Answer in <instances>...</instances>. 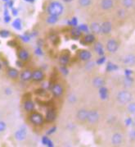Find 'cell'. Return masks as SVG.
Wrapping results in <instances>:
<instances>
[{"instance_id":"4dcf8cb0","label":"cell","mask_w":135,"mask_h":147,"mask_svg":"<svg viewBox=\"0 0 135 147\" xmlns=\"http://www.w3.org/2000/svg\"><path fill=\"white\" fill-rule=\"evenodd\" d=\"M128 111L132 114H135V103H129L128 105Z\"/></svg>"},{"instance_id":"f35d334b","label":"cell","mask_w":135,"mask_h":147,"mask_svg":"<svg viewBox=\"0 0 135 147\" xmlns=\"http://www.w3.org/2000/svg\"><path fill=\"white\" fill-rule=\"evenodd\" d=\"M129 136L132 140H135V129H133L129 132Z\"/></svg>"},{"instance_id":"f6af8a7d","label":"cell","mask_w":135,"mask_h":147,"mask_svg":"<svg viewBox=\"0 0 135 147\" xmlns=\"http://www.w3.org/2000/svg\"><path fill=\"white\" fill-rule=\"evenodd\" d=\"M36 53H37V54H43V53H42V50L40 49H38L36 50Z\"/></svg>"},{"instance_id":"8d00e7d4","label":"cell","mask_w":135,"mask_h":147,"mask_svg":"<svg viewBox=\"0 0 135 147\" xmlns=\"http://www.w3.org/2000/svg\"><path fill=\"white\" fill-rule=\"evenodd\" d=\"M71 25L73 26H77V25H78V21H77V18H73L71 19Z\"/></svg>"},{"instance_id":"836d02e7","label":"cell","mask_w":135,"mask_h":147,"mask_svg":"<svg viewBox=\"0 0 135 147\" xmlns=\"http://www.w3.org/2000/svg\"><path fill=\"white\" fill-rule=\"evenodd\" d=\"M80 30H81V31H85V32H88V26H86V25H80L79 26V27H78Z\"/></svg>"},{"instance_id":"b9f144b4","label":"cell","mask_w":135,"mask_h":147,"mask_svg":"<svg viewBox=\"0 0 135 147\" xmlns=\"http://www.w3.org/2000/svg\"><path fill=\"white\" fill-rule=\"evenodd\" d=\"M47 146H49V147H53V146H54V144H53V142L51 141L50 139H49V141H48V142H47Z\"/></svg>"},{"instance_id":"83f0119b","label":"cell","mask_w":135,"mask_h":147,"mask_svg":"<svg viewBox=\"0 0 135 147\" xmlns=\"http://www.w3.org/2000/svg\"><path fill=\"white\" fill-rule=\"evenodd\" d=\"M57 21H58V17H57V16L50 15V16L47 18V22L49 24H55Z\"/></svg>"},{"instance_id":"816d5d0a","label":"cell","mask_w":135,"mask_h":147,"mask_svg":"<svg viewBox=\"0 0 135 147\" xmlns=\"http://www.w3.org/2000/svg\"><path fill=\"white\" fill-rule=\"evenodd\" d=\"M5 1H6V0H5Z\"/></svg>"},{"instance_id":"ee69618b","label":"cell","mask_w":135,"mask_h":147,"mask_svg":"<svg viewBox=\"0 0 135 147\" xmlns=\"http://www.w3.org/2000/svg\"><path fill=\"white\" fill-rule=\"evenodd\" d=\"M5 93L7 94H12V90H10L9 88H7V89H5Z\"/></svg>"},{"instance_id":"30bf717a","label":"cell","mask_w":135,"mask_h":147,"mask_svg":"<svg viewBox=\"0 0 135 147\" xmlns=\"http://www.w3.org/2000/svg\"><path fill=\"white\" fill-rule=\"evenodd\" d=\"M123 63L126 66H134L135 65V55L134 54H127L124 57Z\"/></svg>"},{"instance_id":"44dd1931","label":"cell","mask_w":135,"mask_h":147,"mask_svg":"<svg viewBox=\"0 0 135 147\" xmlns=\"http://www.w3.org/2000/svg\"><path fill=\"white\" fill-rule=\"evenodd\" d=\"M21 77V80L24 82H28L32 77V71L29 70H25L22 71Z\"/></svg>"},{"instance_id":"74e56055","label":"cell","mask_w":135,"mask_h":147,"mask_svg":"<svg viewBox=\"0 0 135 147\" xmlns=\"http://www.w3.org/2000/svg\"><path fill=\"white\" fill-rule=\"evenodd\" d=\"M48 141H49V138L47 137V136H43V137L42 138V143H43L44 146H47Z\"/></svg>"},{"instance_id":"681fc988","label":"cell","mask_w":135,"mask_h":147,"mask_svg":"<svg viewBox=\"0 0 135 147\" xmlns=\"http://www.w3.org/2000/svg\"><path fill=\"white\" fill-rule=\"evenodd\" d=\"M133 123H134V126H135V119H134V122H133Z\"/></svg>"},{"instance_id":"3957f363","label":"cell","mask_w":135,"mask_h":147,"mask_svg":"<svg viewBox=\"0 0 135 147\" xmlns=\"http://www.w3.org/2000/svg\"><path fill=\"white\" fill-rule=\"evenodd\" d=\"M29 121L36 126H40L43 123L44 118L41 113L38 112H33L29 115Z\"/></svg>"},{"instance_id":"277c9868","label":"cell","mask_w":135,"mask_h":147,"mask_svg":"<svg viewBox=\"0 0 135 147\" xmlns=\"http://www.w3.org/2000/svg\"><path fill=\"white\" fill-rule=\"evenodd\" d=\"M118 49H119V44L116 40L111 39L106 43V49L109 53H116L118 50Z\"/></svg>"},{"instance_id":"d4e9b609","label":"cell","mask_w":135,"mask_h":147,"mask_svg":"<svg viewBox=\"0 0 135 147\" xmlns=\"http://www.w3.org/2000/svg\"><path fill=\"white\" fill-rule=\"evenodd\" d=\"M94 49L95 51L97 52V53H98L99 55H102L104 53V50H103V47H102V45L101 43H96L95 45H94Z\"/></svg>"},{"instance_id":"52a82bcc","label":"cell","mask_w":135,"mask_h":147,"mask_svg":"<svg viewBox=\"0 0 135 147\" xmlns=\"http://www.w3.org/2000/svg\"><path fill=\"white\" fill-rule=\"evenodd\" d=\"M27 136V131L25 127H21L15 132V139L18 141H22L25 140Z\"/></svg>"},{"instance_id":"603a6c76","label":"cell","mask_w":135,"mask_h":147,"mask_svg":"<svg viewBox=\"0 0 135 147\" xmlns=\"http://www.w3.org/2000/svg\"><path fill=\"white\" fill-rule=\"evenodd\" d=\"M95 41V36L93 34H88L84 36V44H92Z\"/></svg>"},{"instance_id":"ab89813d","label":"cell","mask_w":135,"mask_h":147,"mask_svg":"<svg viewBox=\"0 0 135 147\" xmlns=\"http://www.w3.org/2000/svg\"><path fill=\"white\" fill-rule=\"evenodd\" d=\"M56 130H57V127H53L52 128H50V129L47 131V135H51V134H53V132H55Z\"/></svg>"},{"instance_id":"6da1fadb","label":"cell","mask_w":135,"mask_h":147,"mask_svg":"<svg viewBox=\"0 0 135 147\" xmlns=\"http://www.w3.org/2000/svg\"><path fill=\"white\" fill-rule=\"evenodd\" d=\"M63 10H64L63 5L57 1L52 2L47 7V12L49 13V15L57 16V17L62 14Z\"/></svg>"},{"instance_id":"4fadbf2b","label":"cell","mask_w":135,"mask_h":147,"mask_svg":"<svg viewBox=\"0 0 135 147\" xmlns=\"http://www.w3.org/2000/svg\"><path fill=\"white\" fill-rule=\"evenodd\" d=\"M122 140H123V137L121 134L120 133H115L114 135L112 136V143L113 146H120L121 143H122Z\"/></svg>"},{"instance_id":"cb8c5ba5","label":"cell","mask_w":135,"mask_h":147,"mask_svg":"<svg viewBox=\"0 0 135 147\" xmlns=\"http://www.w3.org/2000/svg\"><path fill=\"white\" fill-rule=\"evenodd\" d=\"M99 94L102 100H106L107 98V88L105 86H102L99 88Z\"/></svg>"},{"instance_id":"7dc6e473","label":"cell","mask_w":135,"mask_h":147,"mask_svg":"<svg viewBox=\"0 0 135 147\" xmlns=\"http://www.w3.org/2000/svg\"><path fill=\"white\" fill-rule=\"evenodd\" d=\"M9 21H10V18H9V17L6 18V19H5V22H9Z\"/></svg>"},{"instance_id":"ffe728a7","label":"cell","mask_w":135,"mask_h":147,"mask_svg":"<svg viewBox=\"0 0 135 147\" xmlns=\"http://www.w3.org/2000/svg\"><path fill=\"white\" fill-rule=\"evenodd\" d=\"M70 61V54L69 53H63L59 58V63L62 66H65Z\"/></svg>"},{"instance_id":"d590c367","label":"cell","mask_w":135,"mask_h":147,"mask_svg":"<svg viewBox=\"0 0 135 147\" xmlns=\"http://www.w3.org/2000/svg\"><path fill=\"white\" fill-rule=\"evenodd\" d=\"M61 72L64 74V75H67L68 74V70H67V68L65 67V66H62V67H61Z\"/></svg>"},{"instance_id":"2e32d148","label":"cell","mask_w":135,"mask_h":147,"mask_svg":"<svg viewBox=\"0 0 135 147\" xmlns=\"http://www.w3.org/2000/svg\"><path fill=\"white\" fill-rule=\"evenodd\" d=\"M88 111L86 110V109H80V110H79L76 114L77 118L80 121H81V122L86 121L87 120V117H88Z\"/></svg>"},{"instance_id":"5b68a950","label":"cell","mask_w":135,"mask_h":147,"mask_svg":"<svg viewBox=\"0 0 135 147\" xmlns=\"http://www.w3.org/2000/svg\"><path fill=\"white\" fill-rule=\"evenodd\" d=\"M99 120V113L95 111V110H91L88 111V117H87V121L89 123L94 124L98 123Z\"/></svg>"},{"instance_id":"5bb4252c","label":"cell","mask_w":135,"mask_h":147,"mask_svg":"<svg viewBox=\"0 0 135 147\" xmlns=\"http://www.w3.org/2000/svg\"><path fill=\"white\" fill-rule=\"evenodd\" d=\"M18 58L22 62H27L29 59V53L26 49H21L18 52Z\"/></svg>"},{"instance_id":"60d3db41","label":"cell","mask_w":135,"mask_h":147,"mask_svg":"<svg viewBox=\"0 0 135 147\" xmlns=\"http://www.w3.org/2000/svg\"><path fill=\"white\" fill-rule=\"evenodd\" d=\"M105 61H106V58L105 57H102V58H101V59H99L97 61V63L98 65H101Z\"/></svg>"},{"instance_id":"ba28073f","label":"cell","mask_w":135,"mask_h":147,"mask_svg":"<svg viewBox=\"0 0 135 147\" xmlns=\"http://www.w3.org/2000/svg\"><path fill=\"white\" fill-rule=\"evenodd\" d=\"M32 80H34L35 82H42L44 79V73L41 70H35L32 71Z\"/></svg>"},{"instance_id":"e0dca14e","label":"cell","mask_w":135,"mask_h":147,"mask_svg":"<svg viewBox=\"0 0 135 147\" xmlns=\"http://www.w3.org/2000/svg\"><path fill=\"white\" fill-rule=\"evenodd\" d=\"M93 85H94V87H97V88H100L102 86H105V80L102 78V77H97L94 78L93 80Z\"/></svg>"},{"instance_id":"9a60e30c","label":"cell","mask_w":135,"mask_h":147,"mask_svg":"<svg viewBox=\"0 0 135 147\" xmlns=\"http://www.w3.org/2000/svg\"><path fill=\"white\" fill-rule=\"evenodd\" d=\"M114 6L113 0H102L101 1V7L103 10H109Z\"/></svg>"},{"instance_id":"e575fe53","label":"cell","mask_w":135,"mask_h":147,"mask_svg":"<svg viewBox=\"0 0 135 147\" xmlns=\"http://www.w3.org/2000/svg\"><path fill=\"white\" fill-rule=\"evenodd\" d=\"M9 35H10V33L7 30H2V31H0V35L2 37H7Z\"/></svg>"},{"instance_id":"d6a6232c","label":"cell","mask_w":135,"mask_h":147,"mask_svg":"<svg viewBox=\"0 0 135 147\" xmlns=\"http://www.w3.org/2000/svg\"><path fill=\"white\" fill-rule=\"evenodd\" d=\"M7 128V124L3 121H0V132L4 131Z\"/></svg>"},{"instance_id":"7402d4cb","label":"cell","mask_w":135,"mask_h":147,"mask_svg":"<svg viewBox=\"0 0 135 147\" xmlns=\"http://www.w3.org/2000/svg\"><path fill=\"white\" fill-rule=\"evenodd\" d=\"M90 30L94 34H100L101 33V24L98 22H93L90 26Z\"/></svg>"},{"instance_id":"ac0fdd59","label":"cell","mask_w":135,"mask_h":147,"mask_svg":"<svg viewBox=\"0 0 135 147\" xmlns=\"http://www.w3.org/2000/svg\"><path fill=\"white\" fill-rule=\"evenodd\" d=\"M24 109L26 112H31L35 109V104L32 100H26L24 103Z\"/></svg>"},{"instance_id":"f1b7e54d","label":"cell","mask_w":135,"mask_h":147,"mask_svg":"<svg viewBox=\"0 0 135 147\" xmlns=\"http://www.w3.org/2000/svg\"><path fill=\"white\" fill-rule=\"evenodd\" d=\"M123 6L126 8H130L134 6V0H122Z\"/></svg>"},{"instance_id":"1f68e13d","label":"cell","mask_w":135,"mask_h":147,"mask_svg":"<svg viewBox=\"0 0 135 147\" xmlns=\"http://www.w3.org/2000/svg\"><path fill=\"white\" fill-rule=\"evenodd\" d=\"M13 26L16 28V29L20 30L21 28V21L19 19H16L13 22Z\"/></svg>"},{"instance_id":"bcb514c9","label":"cell","mask_w":135,"mask_h":147,"mask_svg":"<svg viewBox=\"0 0 135 147\" xmlns=\"http://www.w3.org/2000/svg\"><path fill=\"white\" fill-rule=\"evenodd\" d=\"M125 71H126V72H125V76H129V75H130V74L132 73V72H131V71H129V70H126Z\"/></svg>"},{"instance_id":"7c38bea8","label":"cell","mask_w":135,"mask_h":147,"mask_svg":"<svg viewBox=\"0 0 135 147\" xmlns=\"http://www.w3.org/2000/svg\"><path fill=\"white\" fill-rule=\"evenodd\" d=\"M79 58L82 61H89L92 58V53L88 50H81L78 53Z\"/></svg>"},{"instance_id":"8fae6325","label":"cell","mask_w":135,"mask_h":147,"mask_svg":"<svg viewBox=\"0 0 135 147\" xmlns=\"http://www.w3.org/2000/svg\"><path fill=\"white\" fill-rule=\"evenodd\" d=\"M57 118V113L56 111L53 109H48L46 113V116H45V120L48 122V123H52L53 121H55V119Z\"/></svg>"},{"instance_id":"9c48e42d","label":"cell","mask_w":135,"mask_h":147,"mask_svg":"<svg viewBox=\"0 0 135 147\" xmlns=\"http://www.w3.org/2000/svg\"><path fill=\"white\" fill-rule=\"evenodd\" d=\"M112 30V25L110 22H105L101 25V33L103 35H108Z\"/></svg>"},{"instance_id":"7bdbcfd3","label":"cell","mask_w":135,"mask_h":147,"mask_svg":"<svg viewBox=\"0 0 135 147\" xmlns=\"http://www.w3.org/2000/svg\"><path fill=\"white\" fill-rule=\"evenodd\" d=\"M125 123H126V124H127L128 126H129L130 124H132L133 121H132V119H131V118H128V119H126V120H125Z\"/></svg>"},{"instance_id":"d6986e66","label":"cell","mask_w":135,"mask_h":147,"mask_svg":"<svg viewBox=\"0 0 135 147\" xmlns=\"http://www.w3.org/2000/svg\"><path fill=\"white\" fill-rule=\"evenodd\" d=\"M7 76L10 77V78L16 79L19 76V71L17 69L13 68V67H10V68H8L7 71Z\"/></svg>"},{"instance_id":"f907efd6","label":"cell","mask_w":135,"mask_h":147,"mask_svg":"<svg viewBox=\"0 0 135 147\" xmlns=\"http://www.w3.org/2000/svg\"><path fill=\"white\" fill-rule=\"evenodd\" d=\"M0 69H1V63H0Z\"/></svg>"},{"instance_id":"c3c4849f","label":"cell","mask_w":135,"mask_h":147,"mask_svg":"<svg viewBox=\"0 0 135 147\" xmlns=\"http://www.w3.org/2000/svg\"><path fill=\"white\" fill-rule=\"evenodd\" d=\"M64 2H65V3H70V2H71L72 0H63Z\"/></svg>"},{"instance_id":"7a4b0ae2","label":"cell","mask_w":135,"mask_h":147,"mask_svg":"<svg viewBox=\"0 0 135 147\" xmlns=\"http://www.w3.org/2000/svg\"><path fill=\"white\" fill-rule=\"evenodd\" d=\"M117 100L121 105H127L131 102L133 99L132 94L128 90H121L117 94Z\"/></svg>"},{"instance_id":"f546056e","label":"cell","mask_w":135,"mask_h":147,"mask_svg":"<svg viewBox=\"0 0 135 147\" xmlns=\"http://www.w3.org/2000/svg\"><path fill=\"white\" fill-rule=\"evenodd\" d=\"M92 3V0H79V4L83 7H88Z\"/></svg>"},{"instance_id":"484cf974","label":"cell","mask_w":135,"mask_h":147,"mask_svg":"<svg viewBox=\"0 0 135 147\" xmlns=\"http://www.w3.org/2000/svg\"><path fill=\"white\" fill-rule=\"evenodd\" d=\"M133 84V79H131V77L129 76H125L124 77V86H127V87H130Z\"/></svg>"},{"instance_id":"4316f807","label":"cell","mask_w":135,"mask_h":147,"mask_svg":"<svg viewBox=\"0 0 135 147\" xmlns=\"http://www.w3.org/2000/svg\"><path fill=\"white\" fill-rule=\"evenodd\" d=\"M71 35H72V37H73L75 40H77V39L81 35V30H80L79 28H76V29H74L72 30Z\"/></svg>"},{"instance_id":"8992f818","label":"cell","mask_w":135,"mask_h":147,"mask_svg":"<svg viewBox=\"0 0 135 147\" xmlns=\"http://www.w3.org/2000/svg\"><path fill=\"white\" fill-rule=\"evenodd\" d=\"M63 92H64V90H63V87H62V86L61 84L56 83V84L53 85V87H52V93H53L54 96L60 97V96L62 95Z\"/></svg>"}]
</instances>
